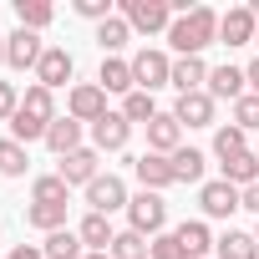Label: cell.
Instances as JSON below:
<instances>
[{
    "mask_svg": "<svg viewBox=\"0 0 259 259\" xmlns=\"http://www.w3.org/2000/svg\"><path fill=\"white\" fill-rule=\"evenodd\" d=\"M183 148V122L173 117V112H158L153 122H148V153H163V158H173Z\"/></svg>",
    "mask_w": 259,
    "mask_h": 259,
    "instance_id": "13",
    "label": "cell"
},
{
    "mask_svg": "<svg viewBox=\"0 0 259 259\" xmlns=\"http://www.w3.org/2000/svg\"><path fill=\"white\" fill-rule=\"evenodd\" d=\"M203 163H208V158H203L198 148H178V153H173V178H178V183H203Z\"/></svg>",
    "mask_w": 259,
    "mask_h": 259,
    "instance_id": "29",
    "label": "cell"
},
{
    "mask_svg": "<svg viewBox=\"0 0 259 259\" xmlns=\"http://www.w3.org/2000/svg\"><path fill=\"white\" fill-rule=\"evenodd\" d=\"M254 36H259V21L249 16V6H234V11L219 16V41L224 46H249Z\"/></svg>",
    "mask_w": 259,
    "mask_h": 259,
    "instance_id": "14",
    "label": "cell"
},
{
    "mask_svg": "<svg viewBox=\"0 0 259 259\" xmlns=\"http://www.w3.org/2000/svg\"><path fill=\"white\" fill-rule=\"evenodd\" d=\"M122 117L148 127V122L158 117V102H153V92H133V97H122Z\"/></svg>",
    "mask_w": 259,
    "mask_h": 259,
    "instance_id": "34",
    "label": "cell"
},
{
    "mask_svg": "<svg viewBox=\"0 0 259 259\" xmlns=\"http://www.w3.org/2000/svg\"><path fill=\"white\" fill-rule=\"evenodd\" d=\"M173 234H178V244L188 249V259H203V254L213 249V234H208V224H203V219H183Z\"/></svg>",
    "mask_w": 259,
    "mask_h": 259,
    "instance_id": "23",
    "label": "cell"
},
{
    "mask_svg": "<svg viewBox=\"0 0 259 259\" xmlns=\"http://www.w3.org/2000/svg\"><path fill=\"white\" fill-rule=\"evenodd\" d=\"M168 41H173V51H178V56H203V46H213V41H219V11L193 6V11L173 16Z\"/></svg>",
    "mask_w": 259,
    "mask_h": 259,
    "instance_id": "1",
    "label": "cell"
},
{
    "mask_svg": "<svg viewBox=\"0 0 259 259\" xmlns=\"http://www.w3.org/2000/svg\"><path fill=\"white\" fill-rule=\"evenodd\" d=\"M127 36H133V26H127L122 16H112V21H102V26H97V46H102L107 56H117V51L127 46Z\"/></svg>",
    "mask_w": 259,
    "mask_h": 259,
    "instance_id": "31",
    "label": "cell"
},
{
    "mask_svg": "<svg viewBox=\"0 0 259 259\" xmlns=\"http://www.w3.org/2000/svg\"><path fill=\"white\" fill-rule=\"evenodd\" d=\"M41 254H46V259H87V244H81L76 229H56V234H46Z\"/></svg>",
    "mask_w": 259,
    "mask_h": 259,
    "instance_id": "25",
    "label": "cell"
},
{
    "mask_svg": "<svg viewBox=\"0 0 259 259\" xmlns=\"http://www.w3.org/2000/svg\"><path fill=\"white\" fill-rule=\"evenodd\" d=\"M213 254H219V259H259V239L244 234V229H224V234L213 239Z\"/></svg>",
    "mask_w": 259,
    "mask_h": 259,
    "instance_id": "21",
    "label": "cell"
},
{
    "mask_svg": "<svg viewBox=\"0 0 259 259\" xmlns=\"http://www.w3.org/2000/svg\"><path fill=\"white\" fill-rule=\"evenodd\" d=\"M208 71H213V66H208L203 56H178V61H173V81H168V87H173L178 97L203 92V87H208Z\"/></svg>",
    "mask_w": 259,
    "mask_h": 259,
    "instance_id": "16",
    "label": "cell"
},
{
    "mask_svg": "<svg viewBox=\"0 0 259 259\" xmlns=\"http://www.w3.org/2000/svg\"><path fill=\"white\" fill-rule=\"evenodd\" d=\"M26 224L41 229V234H56V229H66V203H31Z\"/></svg>",
    "mask_w": 259,
    "mask_h": 259,
    "instance_id": "27",
    "label": "cell"
},
{
    "mask_svg": "<svg viewBox=\"0 0 259 259\" xmlns=\"http://www.w3.org/2000/svg\"><path fill=\"white\" fill-rule=\"evenodd\" d=\"M76 16H87V21H112V0H76Z\"/></svg>",
    "mask_w": 259,
    "mask_h": 259,
    "instance_id": "38",
    "label": "cell"
},
{
    "mask_svg": "<svg viewBox=\"0 0 259 259\" xmlns=\"http://www.w3.org/2000/svg\"><path fill=\"white\" fill-rule=\"evenodd\" d=\"M219 168H224V183H234L239 193L259 183V153H239V158H229V163H219Z\"/></svg>",
    "mask_w": 259,
    "mask_h": 259,
    "instance_id": "24",
    "label": "cell"
},
{
    "mask_svg": "<svg viewBox=\"0 0 259 259\" xmlns=\"http://www.w3.org/2000/svg\"><path fill=\"white\" fill-rule=\"evenodd\" d=\"M97 87L112 97H133L138 92V81H133V61H122V56H102V71H97Z\"/></svg>",
    "mask_w": 259,
    "mask_h": 259,
    "instance_id": "17",
    "label": "cell"
},
{
    "mask_svg": "<svg viewBox=\"0 0 259 259\" xmlns=\"http://www.w3.org/2000/svg\"><path fill=\"white\" fill-rule=\"evenodd\" d=\"M41 56H46V41H41V31H26V26H16V31L6 36V66H11V71H36V66H41Z\"/></svg>",
    "mask_w": 259,
    "mask_h": 259,
    "instance_id": "5",
    "label": "cell"
},
{
    "mask_svg": "<svg viewBox=\"0 0 259 259\" xmlns=\"http://www.w3.org/2000/svg\"><path fill=\"white\" fill-rule=\"evenodd\" d=\"M6 259H46V254H41V244H16Z\"/></svg>",
    "mask_w": 259,
    "mask_h": 259,
    "instance_id": "39",
    "label": "cell"
},
{
    "mask_svg": "<svg viewBox=\"0 0 259 259\" xmlns=\"http://www.w3.org/2000/svg\"><path fill=\"white\" fill-rule=\"evenodd\" d=\"M122 21L153 36V31H168L173 26V0H122Z\"/></svg>",
    "mask_w": 259,
    "mask_h": 259,
    "instance_id": "4",
    "label": "cell"
},
{
    "mask_svg": "<svg viewBox=\"0 0 259 259\" xmlns=\"http://www.w3.org/2000/svg\"><path fill=\"white\" fill-rule=\"evenodd\" d=\"M254 239H259V229H254Z\"/></svg>",
    "mask_w": 259,
    "mask_h": 259,
    "instance_id": "44",
    "label": "cell"
},
{
    "mask_svg": "<svg viewBox=\"0 0 259 259\" xmlns=\"http://www.w3.org/2000/svg\"><path fill=\"white\" fill-rule=\"evenodd\" d=\"M244 208H254V213H259V183H254V188H244Z\"/></svg>",
    "mask_w": 259,
    "mask_h": 259,
    "instance_id": "41",
    "label": "cell"
},
{
    "mask_svg": "<svg viewBox=\"0 0 259 259\" xmlns=\"http://www.w3.org/2000/svg\"><path fill=\"white\" fill-rule=\"evenodd\" d=\"M87 259H112V254H87Z\"/></svg>",
    "mask_w": 259,
    "mask_h": 259,
    "instance_id": "43",
    "label": "cell"
},
{
    "mask_svg": "<svg viewBox=\"0 0 259 259\" xmlns=\"http://www.w3.org/2000/svg\"><path fill=\"white\" fill-rule=\"evenodd\" d=\"M173 117H178L183 127H213V97H208V92H188V97H178Z\"/></svg>",
    "mask_w": 259,
    "mask_h": 259,
    "instance_id": "19",
    "label": "cell"
},
{
    "mask_svg": "<svg viewBox=\"0 0 259 259\" xmlns=\"http://www.w3.org/2000/svg\"><path fill=\"white\" fill-rule=\"evenodd\" d=\"M213 153L229 163V158H239V153H249V133L244 127H234V122H224L219 133H213Z\"/></svg>",
    "mask_w": 259,
    "mask_h": 259,
    "instance_id": "28",
    "label": "cell"
},
{
    "mask_svg": "<svg viewBox=\"0 0 259 259\" xmlns=\"http://www.w3.org/2000/svg\"><path fill=\"white\" fill-rule=\"evenodd\" d=\"M198 203H203V219H229L234 208H244V193H239L234 183L213 178V183H203V188H198Z\"/></svg>",
    "mask_w": 259,
    "mask_h": 259,
    "instance_id": "9",
    "label": "cell"
},
{
    "mask_svg": "<svg viewBox=\"0 0 259 259\" xmlns=\"http://www.w3.org/2000/svg\"><path fill=\"white\" fill-rule=\"evenodd\" d=\"M0 66H6V36H0Z\"/></svg>",
    "mask_w": 259,
    "mask_h": 259,
    "instance_id": "42",
    "label": "cell"
},
{
    "mask_svg": "<svg viewBox=\"0 0 259 259\" xmlns=\"http://www.w3.org/2000/svg\"><path fill=\"white\" fill-rule=\"evenodd\" d=\"M244 76H249V92H254V97H259V56H254V61H249V66H244Z\"/></svg>",
    "mask_w": 259,
    "mask_h": 259,
    "instance_id": "40",
    "label": "cell"
},
{
    "mask_svg": "<svg viewBox=\"0 0 259 259\" xmlns=\"http://www.w3.org/2000/svg\"><path fill=\"white\" fill-rule=\"evenodd\" d=\"M127 229H138L143 239H158L168 229V198L163 193H138V198H127Z\"/></svg>",
    "mask_w": 259,
    "mask_h": 259,
    "instance_id": "3",
    "label": "cell"
},
{
    "mask_svg": "<svg viewBox=\"0 0 259 259\" xmlns=\"http://www.w3.org/2000/svg\"><path fill=\"white\" fill-rule=\"evenodd\" d=\"M107 254H112V259H148V254H153V239H143L138 229H117V239H112Z\"/></svg>",
    "mask_w": 259,
    "mask_h": 259,
    "instance_id": "26",
    "label": "cell"
},
{
    "mask_svg": "<svg viewBox=\"0 0 259 259\" xmlns=\"http://www.w3.org/2000/svg\"><path fill=\"white\" fill-rule=\"evenodd\" d=\"M133 173H138V183H143L148 193H163V188L178 183V178H173V158H163V153H143V158H133Z\"/></svg>",
    "mask_w": 259,
    "mask_h": 259,
    "instance_id": "12",
    "label": "cell"
},
{
    "mask_svg": "<svg viewBox=\"0 0 259 259\" xmlns=\"http://www.w3.org/2000/svg\"><path fill=\"white\" fill-rule=\"evenodd\" d=\"M66 193H71V188H66L61 173H41L36 188H31V203H66Z\"/></svg>",
    "mask_w": 259,
    "mask_h": 259,
    "instance_id": "33",
    "label": "cell"
},
{
    "mask_svg": "<svg viewBox=\"0 0 259 259\" xmlns=\"http://www.w3.org/2000/svg\"><path fill=\"white\" fill-rule=\"evenodd\" d=\"M76 234H81L87 254H107V249H112V239H117V229H112V219H107V213H87Z\"/></svg>",
    "mask_w": 259,
    "mask_h": 259,
    "instance_id": "20",
    "label": "cell"
},
{
    "mask_svg": "<svg viewBox=\"0 0 259 259\" xmlns=\"http://www.w3.org/2000/svg\"><path fill=\"white\" fill-rule=\"evenodd\" d=\"M21 112V92H16V81H0V122H11Z\"/></svg>",
    "mask_w": 259,
    "mask_h": 259,
    "instance_id": "37",
    "label": "cell"
},
{
    "mask_svg": "<svg viewBox=\"0 0 259 259\" xmlns=\"http://www.w3.org/2000/svg\"><path fill=\"white\" fill-rule=\"evenodd\" d=\"M26 168H31L26 148L16 138H0V178H26Z\"/></svg>",
    "mask_w": 259,
    "mask_h": 259,
    "instance_id": "30",
    "label": "cell"
},
{
    "mask_svg": "<svg viewBox=\"0 0 259 259\" xmlns=\"http://www.w3.org/2000/svg\"><path fill=\"white\" fill-rule=\"evenodd\" d=\"M127 138H133V122H127L122 112H107L102 122H92V148L97 153H122Z\"/></svg>",
    "mask_w": 259,
    "mask_h": 259,
    "instance_id": "10",
    "label": "cell"
},
{
    "mask_svg": "<svg viewBox=\"0 0 259 259\" xmlns=\"http://www.w3.org/2000/svg\"><path fill=\"white\" fill-rule=\"evenodd\" d=\"M46 148H51L56 158L76 153V148H81V122H76V117H56V122L46 127Z\"/></svg>",
    "mask_w": 259,
    "mask_h": 259,
    "instance_id": "22",
    "label": "cell"
},
{
    "mask_svg": "<svg viewBox=\"0 0 259 259\" xmlns=\"http://www.w3.org/2000/svg\"><path fill=\"white\" fill-rule=\"evenodd\" d=\"M133 81H138V92H158V87L173 81V61H168L163 51L143 46V51L133 56Z\"/></svg>",
    "mask_w": 259,
    "mask_h": 259,
    "instance_id": "6",
    "label": "cell"
},
{
    "mask_svg": "<svg viewBox=\"0 0 259 259\" xmlns=\"http://www.w3.org/2000/svg\"><path fill=\"white\" fill-rule=\"evenodd\" d=\"M16 16H21L26 31H46V26L56 21V11L46 6V0H16Z\"/></svg>",
    "mask_w": 259,
    "mask_h": 259,
    "instance_id": "32",
    "label": "cell"
},
{
    "mask_svg": "<svg viewBox=\"0 0 259 259\" xmlns=\"http://www.w3.org/2000/svg\"><path fill=\"white\" fill-rule=\"evenodd\" d=\"M71 71H76L71 51H66V46H46V56H41V66H36V87L56 92V87H66V81H71Z\"/></svg>",
    "mask_w": 259,
    "mask_h": 259,
    "instance_id": "11",
    "label": "cell"
},
{
    "mask_svg": "<svg viewBox=\"0 0 259 259\" xmlns=\"http://www.w3.org/2000/svg\"><path fill=\"white\" fill-rule=\"evenodd\" d=\"M66 117H76L81 127L102 122V117H107V92H102L97 81H81V87H71V97H66Z\"/></svg>",
    "mask_w": 259,
    "mask_h": 259,
    "instance_id": "8",
    "label": "cell"
},
{
    "mask_svg": "<svg viewBox=\"0 0 259 259\" xmlns=\"http://www.w3.org/2000/svg\"><path fill=\"white\" fill-rule=\"evenodd\" d=\"M234 127H244V133L259 127V97H254V92H244V97L234 102Z\"/></svg>",
    "mask_w": 259,
    "mask_h": 259,
    "instance_id": "35",
    "label": "cell"
},
{
    "mask_svg": "<svg viewBox=\"0 0 259 259\" xmlns=\"http://www.w3.org/2000/svg\"><path fill=\"white\" fill-rule=\"evenodd\" d=\"M148 259H188V249L178 244V234H158L153 239V254Z\"/></svg>",
    "mask_w": 259,
    "mask_h": 259,
    "instance_id": "36",
    "label": "cell"
},
{
    "mask_svg": "<svg viewBox=\"0 0 259 259\" xmlns=\"http://www.w3.org/2000/svg\"><path fill=\"white\" fill-rule=\"evenodd\" d=\"M97 163H102V153H97V148H76V153H66V158H61V168H56V173L66 178V188H71V183H81V188H87V183L102 173Z\"/></svg>",
    "mask_w": 259,
    "mask_h": 259,
    "instance_id": "18",
    "label": "cell"
},
{
    "mask_svg": "<svg viewBox=\"0 0 259 259\" xmlns=\"http://www.w3.org/2000/svg\"><path fill=\"white\" fill-rule=\"evenodd\" d=\"M87 208L112 219L117 208H127V183H122L117 173H97V178L87 183Z\"/></svg>",
    "mask_w": 259,
    "mask_h": 259,
    "instance_id": "7",
    "label": "cell"
},
{
    "mask_svg": "<svg viewBox=\"0 0 259 259\" xmlns=\"http://www.w3.org/2000/svg\"><path fill=\"white\" fill-rule=\"evenodd\" d=\"M254 46H259V36H254Z\"/></svg>",
    "mask_w": 259,
    "mask_h": 259,
    "instance_id": "45",
    "label": "cell"
},
{
    "mask_svg": "<svg viewBox=\"0 0 259 259\" xmlns=\"http://www.w3.org/2000/svg\"><path fill=\"white\" fill-rule=\"evenodd\" d=\"M56 122V102H51V92L46 87H26V97H21V112L11 117V138L26 148V143H46V127Z\"/></svg>",
    "mask_w": 259,
    "mask_h": 259,
    "instance_id": "2",
    "label": "cell"
},
{
    "mask_svg": "<svg viewBox=\"0 0 259 259\" xmlns=\"http://www.w3.org/2000/svg\"><path fill=\"white\" fill-rule=\"evenodd\" d=\"M244 87H249V76H244V66H234V61H224V66H213L208 71V97L213 102H239L244 97Z\"/></svg>",
    "mask_w": 259,
    "mask_h": 259,
    "instance_id": "15",
    "label": "cell"
}]
</instances>
